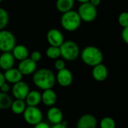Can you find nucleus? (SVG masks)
<instances>
[{
	"mask_svg": "<svg viewBox=\"0 0 128 128\" xmlns=\"http://www.w3.org/2000/svg\"><path fill=\"white\" fill-rule=\"evenodd\" d=\"M17 69L20 70L22 76H30L36 71L37 63L33 62L28 57L19 62Z\"/></svg>",
	"mask_w": 128,
	"mask_h": 128,
	"instance_id": "nucleus-11",
	"label": "nucleus"
},
{
	"mask_svg": "<svg viewBox=\"0 0 128 128\" xmlns=\"http://www.w3.org/2000/svg\"><path fill=\"white\" fill-rule=\"evenodd\" d=\"M46 56L48 58L56 60L61 58V52L59 47L50 46L46 50Z\"/></svg>",
	"mask_w": 128,
	"mask_h": 128,
	"instance_id": "nucleus-23",
	"label": "nucleus"
},
{
	"mask_svg": "<svg viewBox=\"0 0 128 128\" xmlns=\"http://www.w3.org/2000/svg\"><path fill=\"white\" fill-rule=\"evenodd\" d=\"M3 74L5 82L9 84H15L21 81L23 76L20 70L15 68H12L9 70H5Z\"/></svg>",
	"mask_w": 128,
	"mask_h": 128,
	"instance_id": "nucleus-16",
	"label": "nucleus"
},
{
	"mask_svg": "<svg viewBox=\"0 0 128 128\" xmlns=\"http://www.w3.org/2000/svg\"><path fill=\"white\" fill-rule=\"evenodd\" d=\"M56 82L62 87L67 88L69 87L74 81V76L72 72L68 69L64 68L61 70H58L56 75Z\"/></svg>",
	"mask_w": 128,
	"mask_h": 128,
	"instance_id": "nucleus-9",
	"label": "nucleus"
},
{
	"mask_svg": "<svg viewBox=\"0 0 128 128\" xmlns=\"http://www.w3.org/2000/svg\"><path fill=\"white\" fill-rule=\"evenodd\" d=\"M108 74H109L108 68L103 63L99 64L92 68V75L93 79L97 82H101L105 81L108 77Z\"/></svg>",
	"mask_w": 128,
	"mask_h": 128,
	"instance_id": "nucleus-13",
	"label": "nucleus"
},
{
	"mask_svg": "<svg viewBox=\"0 0 128 128\" xmlns=\"http://www.w3.org/2000/svg\"><path fill=\"white\" fill-rule=\"evenodd\" d=\"M76 1L80 2V4H83V3H86V2H89V0H76Z\"/></svg>",
	"mask_w": 128,
	"mask_h": 128,
	"instance_id": "nucleus-35",
	"label": "nucleus"
},
{
	"mask_svg": "<svg viewBox=\"0 0 128 128\" xmlns=\"http://www.w3.org/2000/svg\"><path fill=\"white\" fill-rule=\"evenodd\" d=\"M76 11L81 20L86 22H93L98 16L97 8L89 2L80 4L78 8V10Z\"/></svg>",
	"mask_w": 128,
	"mask_h": 128,
	"instance_id": "nucleus-5",
	"label": "nucleus"
},
{
	"mask_svg": "<svg viewBox=\"0 0 128 128\" xmlns=\"http://www.w3.org/2000/svg\"><path fill=\"white\" fill-rule=\"evenodd\" d=\"M2 1H3V0H0V3H1V2H2Z\"/></svg>",
	"mask_w": 128,
	"mask_h": 128,
	"instance_id": "nucleus-36",
	"label": "nucleus"
},
{
	"mask_svg": "<svg viewBox=\"0 0 128 128\" xmlns=\"http://www.w3.org/2000/svg\"><path fill=\"white\" fill-rule=\"evenodd\" d=\"M26 106H26V104L25 103V100L15 99L14 100H13L10 109L11 112L14 114H15V115H21L25 111Z\"/></svg>",
	"mask_w": 128,
	"mask_h": 128,
	"instance_id": "nucleus-21",
	"label": "nucleus"
},
{
	"mask_svg": "<svg viewBox=\"0 0 128 128\" xmlns=\"http://www.w3.org/2000/svg\"><path fill=\"white\" fill-rule=\"evenodd\" d=\"M116 124L115 120L110 117L106 116L104 117L100 122V128H116Z\"/></svg>",
	"mask_w": 128,
	"mask_h": 128,
	"instance_id": "nucleus-25",
	"label": "nucleus"
},
{
	"mask_svg": "<svg viewBox=\"0 0 128 128\" xmlns=\"http://www.w3.org/2000/svg\"><path fill=\"white\" fill-rule=\"evenodd\" d=\"M29 91L30 88L28 85L22 80L15 84H13L10 89L11 94L15 99L22 100H25Z\"/></svg>",
	"mask_w": 128,
	"mask_h": 128,
	"instance_id": "nucleus-8",
	"label": "nucleus"
},
{
	"mask_svg": "<svg viewBox=\"0 0 128 128\" xmlns=\"http://www.w3.org/2000/svg\"><path fill=\"white\" fill-rule=\"evenodd\" d=\"M46 118L48 121L54 124H60L63 122V112L57 106H51L46 112Z\"/></svg>",
	"mask_w": 128,
	"mask_h": 128,
	"instance_id": "nucleus-14",
	"label": "nucleus"
},
{
	"mask_svg": "<svg viewBox=\"0 0 128 128\" xmlns=\"http://www.w3.org/2000/svg\"><path fill=\"white\" fill-rule=\"evenodd\" d=\"M61 57L64 61L73 62L76 60L80 55V49L79 45L74 40H64L59 46Z\"/></svg>",
	"mask_w": 128,
	"mask_h": 128,
	"instance_id": "nucleus-4",
	"label": "nucleus"
},
{
	"mask_svg": "<svg viewBox=\"0 0 128 128\" xmlns=\"http://www.w3.org/2000/svg\"><path fill=\"white\" fill-rule=\"evenodd\" d=\"M75 4V0H56V9L62 14L73 10Z\"/></svg>",
	"mask_w": 128,
	"mask_h": 128,
	"instance_id": "nucleus-20",
	"label": "nucleus"
},
{
	"mask_svg": "<svg viewBox=\"0 0 128 128\" xmlns=\"http://www.w3.org/2000/svg\"><path fill=\"white\" fill-rule=\"evenodd\" d=\"M34 128H51V127H50L46 122H40L39 124L34 125Z\"/></svg>",
	"mask_w": 128,
	"mask_h": 128,
	"instance_id": "nucleus-31",
	"label": "nucleus"
},
{
	"mask_svg": "<svg viewBox=\"0 0 128 128\" xmlns=\"http://www.w3.org/2000/svg\"><path fill=\"white\" fill-rule=\"evenodd\" d=\"M82 20L76 10H71L62 14L60 23L62 27L67 32H73L76 31L82 24Z\"/></svg>",
	"mask_w": 128,
	"mask_h": 128,
	"instance_id": "nucleus-3",
	"label": "nucleus"
},
{
	"mask_svg": "<svg viewBox=\"0 0 128 128\" xmlns=\"http://www.w3.org/2000/svg\"><path fill=\"white\" fill-rule=\"evenodd\" d=\"M118 24L123 28L128 27V13L127 11L122 12L118 18Z\"/></svg>",
	"mask_w": 128,
	"mask_h": 128,
	"instance_id": "nucleus-26",
	"label": "nucleus"
},
{
	"mask_svg": "<svg viewBox=\"0 0 128 128\" xmlns=\"http://www.w3.org/2000/svg\"><path fill=\"white\" fill-rule=\"evenodd\" d=\"M57 100V94L52 88L44 90L41 94V102L48 107L55 106Z\"/></svg>",
	"mask_w": 128,
	"mask_h": 128,
	"instance_id": "nucleus-15",
	"label": "nucleus"
},
{
	"mask_svg": "<svg viewBox=\"0 0 128 128\" xmlns=\"http://www.w3.org/2000/svg\"><path fill=\"white\" fill-rule=\"evenodd\" d=\"M12 102L13 99L11 96H10L8 94L0 92V110H4L10 109Z\"/></svg>",
	"mask_w": 128,
	"mask_h": 128,
	"instance_id": "nucleus-22",
	"label": "nucleus"
},
{
	"mask_svg": "<svg viewBox=\"0 0 128 128\" xmlns=\"http://www.w3.org/2000/svg\"><path fill=\"white\" fill-rule=\"evenodd\" d=\"M80 58L82 62L89 67H94L101 64L104 60L102 51L95 46H87L80 52Z\"/></svg>",
	"mask_w": 128,
	"mask_h": 128,
	"instance_id": "nucleus-2",
	"label": "nucleus"
},
{
	"mask_svg": "<svg viewBox=\"0 0 128 128\" xmlns=\"http://www.w3.org/2000/svg\"><path fill=\"white\" fill-rule=\"evenodd\" d=\"M51 128H68V124L66 122H62L60 124H54Z\"/></svg>",
	"mask_w": 128,
	"mask_h": 128,
	"instance_id": "nucleus-32",
	"label": "nucleus"
},
{
	"mask_svg": "<svg viewBox=\"0 0 128 128\" xmlns=\"http://www.w3.org/2000/svg\"><path fill=\"white\" fill-rule=\"evenodd\" d=\"M10 89H11V87H10V84L6 82H4L2 84V86L0 87V92L5 93V94H8L10 92Z\"/></svg>",
	"mask_w": 128,
	"mask_h": 128,
	"instance_id": "nucleus-29",
	"label": "nucleus"
},
{
	"mask_svg": "<svg viewBox=\"0 0 128 128\" xmlns=\"http://www.w3.org/2000/svg\"><path fill=\"white\" fill-rule=\"evenodd\" d=\"M15 61L10 52H2L0 55V69L5 71L14 68Z\"/></svg>",
	"mask_w": 128,
	"mask_h": 128,
	"instance_id": "nucleus-17",
	"label": "nucleus"
},
{
	"mask_svg": "<svg viewBox=\"0 0 128 128\" xmlns=\"http://www.w3.org/2000/svg\"><path fill=\"white\" fill-rule=\"evenodd\" d=\"M32 81L34 85L40 90H46L53 88L56 83V74L50 69L43 68L32 74Z\"/></svg>",
	"mask_w": 128,
	"mask_h": 128,
	"instance_id": "nucleus-1",
	"label": "nucleus"
},
{
	"mask_svg": "<svg viewBox=\"0 0 128 128\" xmlns=\"http://www.w3.org/2000/svg\"><path fill=\"white\" fill-rule=\"evenodd\" d=\"M5 82V80H4V74L2 71H0V87L2 86V84Z\"/></svg>",
	"mask_w": 128,
	"mask_h": 128,
	"instance_id": "nucleus-34",
	"label": "nucleus"
},
{
	"mask_svg": "<svg viewBox=\"0 0 128 128\" xmlns=\"http://www.w3.org/2000/svg\"><path fill=\"white\" fill-rule=\"evenodd\" d=\"M29 58L34 62L38 63V62H40L42 58V54L40 51H38V50H34L33 51L31 54H30V56Z\"/></svg>",
	"mask_w": 128,
	"mask_h": 128,
	"instance_id": "nucleus-28",
	"label": "nucleus"
},
{
	"mask_svg": "<svg viewBox=\"0 0 128 128\" xmlns=\"http://www.w3.org/2000/svg\"><path fill=\"white\" fill-rule=\"evenodd\" d=\"M101 1L102 0H89V3H91L92 5H94V7H96V8H98L100 4V3H101Z\"/></svg>",
	"mask_w": 128,
	"mask_h": 128,
	"instance_id": "nucleus-33",
	"label": "nucleus"
},
{
	"mask_svg": "<svg viewBox=\"0 0 128 128\" xmlns=\"http://www.w3.org/2000/svg\"><path fill=\"white\" fill-rule=\"evenodd\" d=\"M122 40L126 44H128V27L127 28H123L122 31Z\"/></svg>",
	"mask_w": 128,
	"mask_h": 128,
	"instance_id": "nucleus-30",
	"label": "nucleus"
},
{
	"mask_svg": "<svg viewBox=\"0 0 128 128\" xmlns=\"http://www.w3.org/2000/svg\"><path fill=\"white\" fill-rule=\"evenodd\" d=\"M54 68L56 70H61L64 68H66V64H65V61L62 58H58L56 60H55L54 62Z\"/></svg>",
	"mask_w": 128,
	"mask_h": 128,
	"instance_id": "nucleus-27",
	"label": "nucleus"
},
{
	"mask_svg": "<svg viewBox=\"0 0 128 128\" xmlns=\"http://www.w3.org/2000/svg\"><path fill=\"white\" fill-rule=\"evenodd\" d=\"M25 103L27 106H38L41 103V94L38 90H30L25 99Z\"/></svg>",
	"mask_w": 128,
	"mask_h": 128,
	"instance_id": "nucleus-19",
	"label": "nucleus"
},
{
	"mask_svg": "<svg viewBox=\"0 0 128 128\" xmlns=\"http://www.w3.org/2000/svg\"><path fill=\"white\" fill-rule=\"evenodd\" d=\"M46 40L50 46L59 47L64 41L63 33L57 28H51L46 33Z\"/></svg>",
	"mask_w": 128,
	"mask_h": 128,
	"instance_id": "nucleus-10",
	"label": "nucleus"
},
{
	"mask_svg": "<svg viewBox=\"0 0 128 128\" xmlns=\"http://www.w3.org/2000/svg\"><path fill=\"white\" fill-rule=\"evenodd\" d=\"M9 22L8 12L3 8H0V31L6 28Z\"/></svg>",
	"mask_w": 128,
	"mask_h": 128,
	"instance_id": "nucleus-24",
	"label": "nucleus"
},
{
	"mask_svg": "<svg viewBox=\"0 0 128 128\" xmlns=\"http://www.w3.org/2000/svg\"><path fill=\"white\" fill-rule=\"evenodd\" d=\"M16 44L15 35L11 32L6 29L0 31V51L2 52H11Z\"/></svg>",
	"mask_w": 128,
	"mask_h": 128,
	"instance_id": "nucleus-6",
	"label": "nucleus"
},
{
	"mask_svg": "<svg viewBox=\"0 0 128 128\" xmlns=\"http://www.w3.org/2000/svg\"><path fill=\"white\" fill-rule=\"evenodd\" d=\"M98 120L96 117L90 113L80 116L76 122V128H97Z\"/></svg>",
	"mask_w": 128,
	"mask_h": 128,
	"instance_id": "nucleus-12",
	"label": "nucleus"
},
{
	"mask_svg": "<svg viewBox=\"0 0 128 128\" xmlns=\"http://www.w3.org/2000/svg\"><path fill=\"white\" fill-rule=\"evenodd\" d=\"M10 52L12 53L14 59L19 62L28 58L29 56V51L28 48L22 44H16Z\"/></svg>",
	"mask_w": 128,
	"mask_h": 128,
	"instance_id": "nucleus-18",
	"label": "nucleus"
},
{
	"mask_svg": "<svg viewBox=\"0 0 128 128\" xmlns=\"http://www.w3.org/2000/svg\"><path fill=\"white\" fill-rule=\"evenodd\" d=\"M22 116L24 121L29 125L34 126L43 122V112L38 106H26Z\"/></svg>",
	"mask_w": 128,
	"mask_h": 128,
	"instance_id": "nucleus-7",
	"label": "nucleus"
}]
</instances>
